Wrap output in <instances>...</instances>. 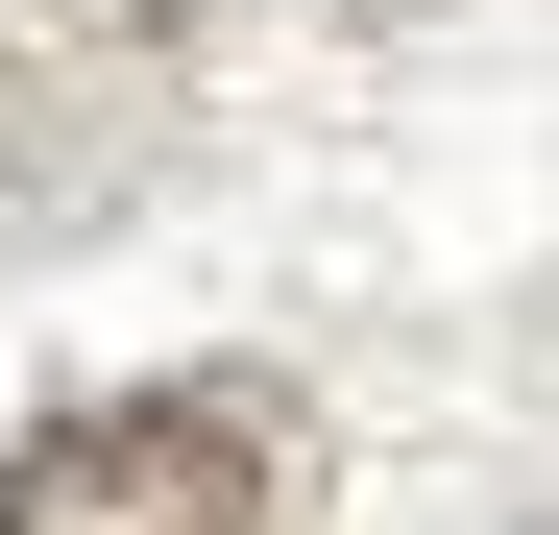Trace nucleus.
<instances>
[{
    "label": "nucleus",
    "instance_id": "nucleus-1",
    "mask_svg": "<svg viewBox=\"0 0 559 535\" xmlns=\"http://www.w3.org/2000/svg\"><path fill=\"white\" fill-rule=\"evenodd\" d=\"M0 535H293L267 511V414L219 390H73L0 438Z\"/></svg>",
    "mask_w": 559,
    "mask_h": 535
}]
</instances>
